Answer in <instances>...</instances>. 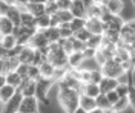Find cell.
I'll list each match as a JSON object with an SVG mask.
<instances>
[{"label": "cell", "mask_w": 135, "mask_h": 113, "mask_svg": "<svg viewBox=\"0 0 135 113\" xmlns=\"http://www.w3.org/2000/svg\"><path fill=\"white\" fill-rule=\"evenodd\" d=\"M17 37L14 34H9V35H2L0 37V47L2 49H6V51H11L17 46Z\"/></svg>", "instance_id": "16"}, {"label": "cell", "mask_w": 135, "mask_h": 113, "mask_svg": "<svg viewBox=\"0 0 135 113\" xmlns=\"http://www.w3.org/2000/svg\"><path fill=\"white\" fill-rule=\"evenodd\" d=\"M80 107H83L84 110L91 112V110H94L97 107V99L91 98V96H88V95H81L80 96Z\"/></svg>", "instance_id": "24"}, {"label": "cell", "mask_w": 135, "mask_h": 113, "mask_svg": "<svg viewBox=\"0 0 135 113\" xmlns=\"http://www.w3.org/2000/svg\"><path fill=\"white\" fill-rule=\"evenodd\" d=\"M22 83H23V77L17 70H12V72L6 73V84H11V86L18 89V87L22 86Z\"/></svg>", "instance_id": "22"}, {"label": "cell", "mask_w": 135, "mask_h": 113, "mask_svg": "<svg viewBox=\"0 0 135 113\" xmlns=\"http://www.w3.org/2000/svg\"><path fill=\"white\" fill-rule=\"evenodd\" d=\"M9 6H11V5H8L6 2L2 0V3H0V15H6V14H8Z\"/></svg>", "instance_id": "43"}, {"label": "cell", "mask_w": 135, "mask_h": 113, "mask_svg": "<svg viewBox=\"0 0 135 113\" xmlns=\"http://www.w3.org/2000/svg\"><path fill=\"white\" fill-rule=\"evenodd\" d=\"M101 70L104 73V77H109V78H120L123 73H126V70L123 67L121 63H118L117 60H109L104 66H101Z\"/></svg>", "instance_id": "2"}, {"label": "cell", "mask_w": 135, "mask_h": 113, "mask_svg": "<svg viewBox=\"0 0 135 113\" xmlns=\"http://www.w3.org/2000/svg\"><path fill=\"white\" fill-rule=\"evenodd\" d=\"M124 6H126L124 0H109V3L106 5L108 11L114 15H121L124 11Z\"/></svg>", "instance_id": "15"}, {"label": "cell", "mask_w": 135, "mask_h": 113, "mask_svg": "<svg viewBox=\"0 0 135 113\" xmlns=\"http://www.w3.org/2000/svg\"><path fill=\"white\" fill-rule=\"evenodd\" d=\"M89 113H108V112H106L104 109H101V107H95V109H94V110H91Z\"/></svg>", "instance_id": "44"}, {"label": "cell", "mask_w": 135, "mask_h": 113, "mask_svg": "<svg viewBox=\"0 0 135 113\" xmlns=\"http://www.w3.org/2000/svg\"><path fill=\"white\" fill-rule=\"evenodd\" d=\"M14 29H16V25L12 23V20H9L6 15H0V37L12 34Z\"/></svg>", "instance_id": "13"}, {"label": "cell", "mask_w": 135, "mask_h": 113, "mask_svg": "<svg viewBox=\"0 0 135 113\" xmlns=\"http://www.w3.org/2000/svg\"><path fill=\"white\" fill-rule=\"evenodd\" d=\"M78 92L81 95H88L91 98H97L98 95H101V89L100 84H95V83H81V87L78 89Z\"/></svg>", "instance_id": "7"}, {"label": "cell", "mask_w": 135, "mask_h": 113, "mask_svg": "<svg viewBox=\"0 0 135 113\" xmlns=\"http://www.w3.org/2000/svg\"><path fill=\"white\" fill-rule=\"evenodd\" d=\"M129 90H131V83L127 84V83H120L115 89V92H117L120 98H124V96H129Z\"/></svg>", "instance_id": "32"}, {"label": "cell", "mask_w": 135, "mask_h": 113, "mask_svg": "<svg viewBox=\"0 0 135 113\" xmlns=\"http://www.w3.org/2000/svg\"><path fill=\"white\" fill-rule=\"evenodd\" d=\"M34 57H35V49L31 46H23L22 52L18 55V60L20 63H25V64H32Z\"/></svg>", "instance_id": "14"}, {"label": "cell", "mask_w": 135, "mask_h": 113, "mask_svg": "<svg viewBox=\"0 0 135 113\" xmlns=\"http://www.w3.org/2000/svg\"><path fill=\"white\" fill-rule=\"evenodd\" d=\"M106 96H108V99H109V103L112 105H114L118 99H120V95H118L115 90H110V92H108V93H106Z\"/></svg>", "instance_id": "40"}, {"label": "cell", "mask_w": 135, "mask_h": 113, "mask_svg": "<svg viewBox=\"0 0 135 113\" xmlns=\"http://www.w3.org/2000/svg\"><path fill=\"white\" fill-rule=\"evenodd\" d=\"M103 46V35H92L88 41V47H92L95 51H98Z\"/></svg>", "instance_id": "30"}, {"label": "cell", "mask_w": 135, "mask_h": 113, "mask_svg": "<svg viewBox=\"0 0 135 113\" xmlns=\"http://www.w3.org/2000/svg\"><path fill=\"white\" fill-rule=\"evenodd\" d=\"M26 8H28V11L32 14L34 17H37V18L46 14V5H45V3H34V2H29V3L26 5Z\"/></svg>", "instance_id": "18"}, {"label": "cell", "mask_w": 135, "mask_h": 113, "mask_svg": "<svg viewBox=\"0 0 135 113\" xmlns=\"http://www.w3.org/2000/svg\"><path fill=\"white\" fill-rule=\"evenodd\" d=\"M29 66L31 64H25V63H20V66L17 67V72L23 77V78H28V73H29Z\"/></svg>", "instance_id": "39"}, {"label": "cell", "mask_w": 135, "mask_h": 113, "mask_svg": "<svg viewBox=\"0 0 135 113\" xmlns=\"http://www.w3.org/2000/svg\"><path fill=\"white\" fill-rule=\"evenodd\" d=\"M31 2H34V3H48V0H31Z\"/></svg>", "instance_id": "49"}, {"label": "cell", "mask_w": 135, "mask_h": 113, "mask_svg": "<svg viewBox=\"0 0 135 113\" xmlns=\"http://www.w3.org/2000/svg\"><path fill=\"white\" fill-rule=\"evenodd\" d=\"M22 113H40V101L37 96H23V101L20 104Z\"/></svg>", "instance_id": "3"}, {"label": "cell", "mask_w": 135, "mask_h": 113, "mask_svg": "<svg viewBox=\"0 0 135 113\" xmlns=\"http://www.w3.org/2000/svg\"><path fill=\"white\" fill-rule=\"evenodd\" d=\"M126 23H127V25H129L131 28H132V29H134V32H135V18H131V20H127Z\"/></svg>", "instance_id": "45"}, {"label": "cell", "mask_w": 135, "mask_h": 113, "mask_svg": "<svg viewBox=\"0 0 135 113\" xmlns=\"http://www.w3.org/2000/svg\"><path fill=\"white\" fill-rule=\"evenodd\" d=\"M57 15H59L61 23H71L74 20V14L71 12V9H60Z\"/></svg>", "instance_id": "31"}, {"label": "cell", "mask_w": 135, "mask_h": 113, "mask_svg": "<svg viewBox=\"0 0 135 113\" xmlns=\"http://www.w3.org/2000/svg\"><path fill=\"white\" fill-rule=\"evenodd\" d=\"M74 37H75L77 40H81V41H84V43H88V41H89V38L92 37V34L89 32V29H88V28H84V29H81V31L75 32Z\"/></svg>", "instance_id": "35"}, {"label": "cell", "mask_w": 135, "mask_h": 113, "mask_svg": "<svg viewBox=\"0 0 135 113\" xmlns=\"http://www.w3.org/2000/svg\"><path fill=\"white\" fill-rule=\"evenodd\" d=\"M84 28H86V18H77V17H74V20L71 21V29H72L74 35H75V32L81 31V29H84Z\"/></svg>", "instance_id": "29"}, {"label": "cell", "mask_w": 135, "mask_h": 113, "mask_svg": "<svg viewBox=\"0 0 135 113\" xmlns=\"http://www.w3.org/2000/svg\"><path fill=\"white\" fill-rule=\"evenodd\" d=\"M17 92H18V89L14 86H11V84L0 86V101H2V104H6Z\"/></svg>", "instance_id": "10"}, {"label": "cell", "mask_w": 135, "mask_h": 113, "mask_svg": "<svg viewBox=\"0 0 135 113\" xmlns=\"http://www.w3.org/2000/svg\"><path fill=\"white\" fill-rule=\"evenodd\" d=\"M86 28L92 35H103L106 32V23L101 18H86Z\"/></svg>", "instance_id": "5"}, {"label": "cell", "mask_w": 135, "mask_h": 113, "mask_svg": "<svg viewBox=\"0 0 135 113\" xmlns=\"http://www.w3.org/2000/svg\"><path fill=\"white\" fill-rule=\"evenodd\" d=\"M74 113H89V112H88V110H84L83 107H78V109H77Z\"/></svg>", "instance_id": "47"}, {"label": "cell", "mask_w": 135, "mask_h": 113, "mask_svg": "<svg viewBox=\"0 0 135 113\" xmlns=\"http://www.w3.org/2000/svg\"><path fill=\"white\" fill-rule=\"evenodd\" d=\"M84 53V58H95V55H97V51L92 49V47H86L83 51Z\"/></svg>", "instance_id": "42"}, {"label": "cell", "mask_w": 135, "mask_h": 113, "mask_svg": "<svg viewBox=\"0 0 135 113\" xmlns=\"http://www.w3.org/2000/svg\"><path fill=\"white\" fill-rule=\"evenodd\" d=\"M104 78V73L101 69H95L91 70V83H95V84H100L101 81Z\"/></svg>", "instance_id": "34"}, {"label": "cell", "mask_w": 135, "mask_h": 113, "mask_svg": "<svg viewBox=\"0 0 135 113\" xmlns=\"http://www.w3.org/2000/svg\"><path fill=\"white\" fill-rule=\"evenodd\" d=\"M48 28H51V15L45 14V15L37 18V29L38 31H45Z\"/></svg>", "instance_id": "28"}, {"label": "cell", "mask_w": 135, "mask_h": 113, "mask_svg": "<svg viewBox=\"0 0 135 113\" xmlns=\"http://www.w3.org/2000/svg\"><path fill=\"white\" fill-rule=\"evenodd\" d=\"M48 2H59V0H48Z\"/></svg>", "instance_id": "50"}, {"label": "cell", "mask_w": 135, "mask_h": 113, "mask_svg": "<svg viewBox=\"0 0 135 113\" xmlns=\"http://www.w3.org/2000/svg\"><path fill=\"white\" fill-rule=\"evenodd\" d=\"M71 12H72L74 17H77V18H88V9L84 6L83 0H74V2H72Z\"/></svg>", "instance_id": "11"}, {"label": "cell", "mask_w": 135, "mask_h": 113, "mask_svg": "<svg viewBox=\"0 0 135 113\" xmlns=\"http://www.w3.org/2000/svg\"><path fill=\"white\" fill-rule=\"evenodd\" d=\"M38 67H40V72H42V77H43V78H49V79L54 78V73H55V69H57V67H55L51 61L46 60L45 63H42Z\"/></svg>", "instance_id": "21"}, {"label": "cell", "mask_w": 135, "mask_h": 113, "mask_svg": "<svg viewBox=\"0 0 135 113\" xmlns=\"http://www.w3.org/2000/svg\"><path fill=\"white\" fill-rule=\"evenodd\" d=\"M84 53L83 52H72L68 57V64L71 69H80L84 63Z\"/></svg>", "instance_id": "12"}, {"label": "cell", "mask_w": 135, "mask_h": 113, "mask_svg": "<svg viewBox=\"0 0 135 113\" xmlns=\"http://www.w3.org/2000/svg\"><path fill=\"white\" fill-rule=\"evenodd\" d=\"M95 3L97 5H101V6H106L109 3V0H95Z\"/></svg>", "instance_id": "46"}, {"label": "cell", "mask_w": 135, "mask_h": 113, "mask_svg": "<svg viewBox=\"0 0 135 113\" xmlns=\"http://www.w3.org/2000/svg\"><path fill=\"white\" fill-rule=\"evenodd\" d=\"M129 103H131V109L135 113V84L131 83V90H129Z\"/></svg>", "instance_id": "38"}, {"label": "cell", "mask_w": 135, "mask_h": 113, "mask_svg": "<svg viewBox=\"0 0 135 113\" xmlns=\"http://www.w3.org/2000/svg\"><path fill=\"white\" fill-rule=\"evenodd\" d=\"M97 107H101V109H104L106 112H109L110 109H112V104L109 103V99H108V96H106V93H101V95H98L97 98Z\"/></svg>", "instance_id": "27"}, {"label": "cell", "mask_w": 135, "mask_h": 113, "mask_svg": "<svg viewBox=\"0 0 135 113\" xmlns=\"http://www.w3.org/2000/svg\"><path fill=\"white\" fill-rule=\"evenodd\" d=\"M120 84V81L117 78H109V77H104L103 81L100 83V89H101V93H108L110 90H115L117 86Z\"/></svg>", "instance_id": "19"}, {"label": "cell", "mask_w": 135, "mask_h": 113, "mask_svg": "<svg viewBox=\"0 0 135 113\" xmlns=\"http://www.w3.org/2000/svg\"><path fill=\"white\" fill-rule=\"evenodd\" d=\"M59 5H57V2H48L46 3V14L48 15H55V14H59Z\"/></svg>", "instance_id": "36"}, {"label": "cell", "mask_w": 135, "mask_h": 113, "mask_svg": "<svg viewBox=\"0 0 135 113\" xmlns=\"http://www.w3.org/2000/svg\"><path fill=\"white\" fill-rule=\"evenodd\" d=\"M17 113H22V112H17Z\"/></svg>", "instance_id": "51"}, {"label": "cell", "mask_w": 135, "mask_h": 113, "mask_svg": "<svg viewBox=\"0 0 135 113\" xmlns=\"http://www.w3.org/2000/svg\"><path fill=\"white\" fill-rule=\"evenodd\" d=\"M72 2H74V0H72Z\"/></svg>", "instance_id": "52"}, {"label": "cell", "mask_w": 135, "mask_h": 113, "mask_svg": "<svg viewBox=\"0 0 135 113\" xmlns=\"http://www.w3.org/2000/svg\"><path fill=\"white\" fill-rule=\"evenodd\" d=\"M103 12H104V6L95 3L92 8L88 9V18H101L103 17Z\"/></svg>", "instance_id": "26"}, {"label": "cell", "mask_w": 135, "mask_h": 113, "mask_svg": "<svg viewBox=\"0 0 135 113\" xmlns=\"http://www.w3.org/2000/svg\"><path fill=\"white\" fill-rule=\"evenodd\" d=\"M6 17L9 18V20H12V23L16 25V26H22V11H20V8L17 6V5H11L8 9V14H6Z\"/></svg>", "instance_id": "17"}, {"label": "cell", "mask_w": 135, "mask_h": 113, "mask_svg": "<svg viewBox=\"0 0 135 113\" xmlns=\"http://www.w3.org/2000/svg\"><path fill=\"white\" fill-rule=\"evenodd\" d=\"M22 26H26V28H37V17H34L29 11L22 12Z\"/></svg>", "instance_id": "25"}, {"label": "cell", "mask_w": 135, "mask_h": 113, "mask_svg": "<svg viewBox=\"0 0 135 113\" xmlns=\"http://www.w3.org/2000/svg\"><path fill=\"white\" fill-rule=\"evenodd\" d=\"M43 34H45V37L48 38V41L49 43H57L60 38H61V35H60V28H48V29H45V31H42Z\"/></svg>", "instance_id": "23"}, {"label": "cell", "mask_w": 135, "mask_h": 113, "mask_svg": "<svg viewBox=\"0 0 135 113\" xmlns=\"http://www.w3.org/2000/svg\"><path fill=\"white\" fill-rule=\"evenodd\" d=\"M60 9H71L72 8V0H59L57 2Z\"/></svg>", "instance_id": "41"}, {"label": "cell", "mask_w": 135, "mask_h": 113, "mask_svg": "<svg viewBox=\"0 0 135 113\" xmlns=\"http://www.w3.org/2000/svg\"><path fill=\"white\" fill-rule=\"evenodd\" d=\"M3 2H6L8 5H12V6H14V5H17V0H3Z\"/></svg>", "instance_id": "48"}, {"label": "cell", "mask_w": 135, "mask_h": 113, "mask_svg": "<svg viewBox=\"0 0 135 113\" xmlns=\"http://www.w3.org/2000/svg\"><path fill=\"white\" fill-rule=\"evenodd\" d=\"M72 46H74V52H83L88 47V43H84L81 40H77L75 37L72 38Z\"/></svg>", "instance_id": "37"}, {"label": "cell", "mask_w": 135, "mask_h": 113, "mask_svg": "<svg viewBox=\"0 0 135 113\" xmlns=\"http://www.w3.org/2000/svg\"><path fill=\"white\" fill-rule=\"evenodd\" d=\"M81 93L77 89H59L57 87V101L65 113H74L80 107Z\"/></svg>", "instance_id": "1"}, {"label": "cell", "mask_w": 135, "mask_h": 113, "mask_svg": "<svg viewBox=\"0 0 135 113\" xmlns=\"http://www.w3.org/2000/svg\"><path fill=\"white\" fill-rule=\"evenodd\" d=\"M28 78L34 79V81H38V79L42 78L40 67H38V66H34V64H31V66H29V73H28Z\"/></svg>", "instance_id": "33"}, {"label": "cell", "mask_w": 135, "mask_h": 113, "mask_svg": "<svg viewBox=\"0 0 135 113\" xmlns=\"http://www.w3.org/2000/svg\"><path fill=\"white\" fill-rule=\"evenodd\" d=\"M23 101V95L17 92L6 104H2V113H17L20 110V104Z\"/></svg>", "instance_id": "4"}, {"label": "cell", "mask_w": 135, "mask_h": 113, "mask_svg": "<svg viewBox=\"0 0 135 113\" xmlns=\"http://www.w3.org/2000/svg\"><path fill=\"white\" fill-rule=\"evenodd\" d=\"M18 92L23 96H35L37 95V81L31 78H23L22 86L18 87Z\"/></svg>", "instance_id": "6"}, {"label": "cell", "mask_w": 135, "mask_h": 113, "mask_svg": "<svg viewBox=\"0 0 135 113\" xmlns=\"http://www.w3.org/2000/svg\"><path fill=\"white\" fill-rule=\"evenodd\" d=\"M131 109V103H129V96H124V98H120L115 104L112 105L110 112L112 113H124Z\"/></svg>", "instance_id": "20"}, {"label": "cell", "mask_w": 135, "mask_h": 113, "mask_svg": "<svg viewBox=\"0 0 135 113\" xmlns=\"http://www.w3.org/2000/svg\"><path fill=\"white\" fill-rule=\"evenodd\" d=\"M49 41H48V38L45 37V34H43L42 31H38L35 35H32V38L29 40V44L28 46H31V47H34L35 51H38V49H42V47H46V46H49Z\"/></svg>", "instance_id": "8"}, {"label": "cell", "mask_w": 135, "mask_h": 113, "mask_svg": "<svg viewBox=\"0 0 135 113\" xmlns=\"http://www.w3.org/2000/svg\"><path fill=\"white\" fill-rule=\"evenodd\" d=\"M120 38H121V41L126 44V46H132V44H135V32L127 23L121 28V31H120Z\"/></svg>", "instance_id": "9"}]
</instances>
